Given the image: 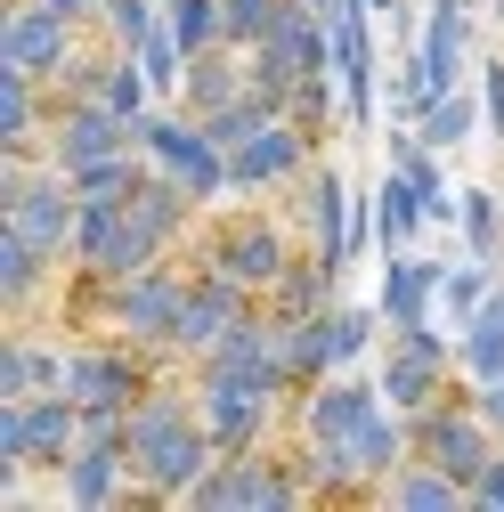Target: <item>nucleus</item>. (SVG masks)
I'll list each match as a JSON object with an SVG mask.
<instances>
[{
	"label": "nucleus",
	"mask_w": 504,
	"mask_h": 512,
	"mask_svg": "<svg viewBox=\"0 0 504 512\" xmlns=\"http://www.w3.org/2000/svg\"><path fill=\"white\" fill-rule=\"evenodd\" d=\"M212 464H220V439L196 415V374L179 382V366H171L155 391L131 407V472H139L147 512L155 504H187V488H196Z\"/></svg>",
	"instance_id": "obj_1"
},
{
	"label": "nucleus",
	"mask_w": 504,
	"mask_h": 512,
	"mask_svg": "<svg viewBox=\"0 0 504 512\" xmlns=\"http://www.w3.org/2000/svg\"><path fill=\"white\" fill-rule=\"evenodd\" d=\"M187 277H196V261H155L139 277H122V285H98L82 277V301L74 317H90L98 334H122V342H139V350H163L171 358V326H179V301H187Z\"/></svg>",
	"instance_id": "obj_2"
},
{
	"label": "nucleus",
	"mask_w": 504,
	"mask_h": 512,
	"mask_svg": "<svg viewBox=\"0 0 504 512\" xmlns=\"http://www.w3.org/2000/svg\"><path fill=\"white\" fill-rule=\"evenodd\" d=\"M82 447V399L74 391H33V399H0V496H25V472H66Z\"/></svg>",
	"instance_id": "obj_3"
},
{
	"label": "nucleus",
	"mask_w": 504,
	"mask_h": 512,
	"mask_svg": "<svg viewBox=\"0 0 504 512\" xmlns=\"http://www.w3.org/2000/svg\"><path fill=\"white\" fill-rule=\"evenodd\" d=\"M187 374H196V415L220 439V456L269 447L277 423L293 415V382H277V374H244V366H187Z\"/></svg>",
	"instance_id": "obj_4"
},
{
	"label": "nucleus",
	"mask_w": 504,
	"mask_h": 512,
	"mask_svg": "<svg viewBox=\"0 0 504 512\" xmlns=\"http://www.w3.org/2000/svg\"><path fill=\"white\" fill-rule=\"evenodd\" d=\"M196 269H220V277H236V285H252V293L269 301L277 277L293 269V236H285V220L261 212V204L220 212V220L196 228Z\"/></svg>",
	"instance_id": "obj_5"
},
{
	"label": "nucleus",
	"mask_w": 504,
	"mask_h": 512,
	"mask_svg": "<svg viewBox=\"0 0 504 512\" xmlns=\"http://www.w3.org/2000/svg\"><path fill=\"white\" fill-rule=\"evenodd\" d=\"M187 504L196 512H301L309 488L293 472V447H236V456H220L196 488H187Z\"/></svg>",
	"instance_id": "obj_6"
},
{
	"label": "nucleus",
	"mask_w": 504,
	"mask_h": 512,
	"mask_svg": "<svg viewBox=\"0 0 504 512\" xmlns=\"http://www.w3.org/2000/svg\"><path fill=\"white\" fill-rule=\"evenodd\" d=\"M171 366L179 358H163V350H139L122 334H90V342H66V391L82 407H139Z\"/></svg>",
	"instance_id": "obj_7"
},
{
	"label": "nucleus",
	"mask_w": 504,
	"mask_h": 512,
	"mask_svg": "<svg viewBox=\"0 0 504 512\" xmlns=\"http://www.w3.org/2000/svg\"><path fill=\"white\" fill-rule=\"evenodd\" d=\"M374 382H383V399L415 423V415H431L439 399L456 391V342L439 334L431 317L423 326H391V350H383V374Z\"/></svg>",
	"instance_id": "obj_8"
},
{
	"label": "nucleus",
	"mask_w": 504,
	"mask_h": 512,
	"mask_svg": "<svg viewBox=\"0 0 504 512\" xmlns=\"http://www.w3.org/2000/svg\"><path fill=\"white\" fill-rule=\"evenodd\" d=\"M269 301L252 293V285H236V277H220V269H196L187 277V301H179V326H171V358L179 366H196V358H212L244 317H261Z\"/></svg>",
	"instance_id": "obj_9"
},
{
	"label": "nucleus",
	"mask_w": 504,
	"mask_h": 512,
	"mask_svg": "<svg viewBox=\"0 0 504 512\" xmlns=\"http://www.w3.org/2000/svg\"><path fill=\"white\" fill-rule=\"evenodd\" d=\"M415 456H431L439 472H456L464 488L488 472V456H496V423L480 415V399L472 391H448L431 415H415Z\"/></svg>",
	"instance_id": "obj_10"
},
{
	"label": "nucleus",
	"mask_w": 504,
	"mask_h": 512,
	"mask_svg": "<svg viewBox=\"0 0 504 512\" xmlns=\"http://www.w3.org/2000/svg\"><path fill=\"white\" fill-rule=\"evenodd\" d=\"M90 41V25H74V17H57L49 0H9L0 9V66H17V74H33L41 90L57 82V66Z\"/></svg>",
	"instance_id": "obj_11"
},
{
	"label": "nucleus",
	"mask_w": 504,
	"mask_h": 512,
	"mask_svg": "<svg viewBox=\"0 0 504 512\" xmlns=\"http://www.w3.org/2000/svg\"><path fill=\"white\" fill-rule=\"evenodd\" d=\"M131 131H139V155L163 163L171 179H187L204 204H212V196H236V187H228V155L204 139V122H196V114H139Z\"/></svg>",
	"instance_id": "obj_12"
},
{
	"label": "nucleus",
	"mask_w": 504,
	"mask_h": 512,
	"mask_svg": "<svg viewBox=\"0 0 504 512\" xmlns=\"http://www.w3.org/2000/svg\"><path fill=\"white\" fill-rule=\"evenodd\" d=\"M383 382H358L350 366L326 374V382H309V391H293V439H318V447H350L374 415H383Z\"/></svg>",
	"instance_id": "obj_13"
},
{
	"label": "nucleus",
	"mask_w": 504,
	"mask_h": 512,
	"mask_svg": "<svg viewBox=\"0 0 504 512\" xmlns=\"http://www.w3.org/2000/svg\"><path fill=\"white\" fill-rule=\"evenodd\" d=\"M131 147H139V131H131V122H122L106 98H74V106H57L49 139H41V163H57V171H90V163L131 155Z\"/></svg>",
	"instance_id": "obj_14"
},
{
	"label": "nucleus",
	"mask_w": 504,
	"mask_h": 512,
	"mask_svg": "<svg viewBox=\"0 0 504 512\" xmlns=\"http://www.w3.org/2000/svg\"><path fill=\"white\" fill-rule=\"evenodd\" d=\"M318 163V139L301 131V122H269L261 139H244L236 155H228V187L236 196H277V187H301V171Z\"/></svg>",
	"instance_id": "obj_15"
},
{
	"label": "nucleus",
	"mask_w": 504,
	"mask_h": 512,
	"mask_svg": "<svg viewBox=\"0 0 504 512\" xmlns=\"http://www.w3.org/2000/svg\"><path fill=\"white\" fill-rule=\"evenodd\" d=\"M57 496L74 512H122L139 504V472H131V439H82L66 472H57Z\"/></svg>",
	"instance_id": "obj_16"
},
{
	"label": "nucleus",
	"mask_w": 504,
	"mask_h": 512,
	"mask_svg": "<svg viewBox=\"0 0 504 512\" xmlns=\"http://www.w3.org/2000/svg\"><path fill=\"white\" fill-rule=\"evenodd\" d=\"M293 212H301V236L326 252V261H342L350 269V187H342V171L318 155L301 171V187H293Z\"/></svg>",
	"instance_id": "obj_17"
},
{
	"label": "nucleus",
	"mask_w": 504,
	"mask_h": 512,
	"mask_svg": "<svg viewBox=\"0 0 504 512\" xmlns=\"http://www.w3.org/2000/svg\"><path fill=\"white\" fill-rule=\"evenodd\" d=\"M366 0H334L326 25H334V74H342V106L350 122H374V41H366Z\"/></svg>",
	"instance_id": "obj_18"
},
{
	"label": "nucleus",
	"mask_w": 504,
	"mask_h": 512,
	"mask_svg": "<svg viewBox=\"0 0 504 512\" xmlns=\"http://www.w3.org/2000/svg\"><path fill=\"white\" fill-rule=\"evenodd\" d=\"M57 277H66V269H57L41 244H25L17 228H0V309H9L17 326H25L33 309H41V293H49Z\"/></svg>",
	"instance_id": "obj_19"
},
{
	"label": "nucleus",
	"mask_w": 504,
	"mask_h": 512,
	"mask_svg": "<svg viewBox=\"0 0 504 512\" xmlns=\"http://www.w3.org/2000/svg\"><path fill=\"white\" fill-rule=\"evenodd\" d=\"M49 122H57V98H49L33 74L0 66V147H17V155H41Z\"/></svg>",
	"instance_id": "obj_20"
},
{
	"label": "nucleus",
	"mask_w": 504,
	"mask_h": 512,
	"mask_svg": "<svg viewBox=\"0 0 504 512\" xmlns=\"http://www.w3.org/2000/svg\"><path fill=\"white\" fill-rule=\"evenodd\" d=\"M374 504H391V512H464L472 488H464L456 472H439L431 456H407L383 488H374Z\"/></svg>",
	"instance_id": "obj_21"
},
{
	"label": "nucleus",
	"mask_w": 504,
	"mask_h": 512,
	"mask_svg": "<svg viewBox=\"0 0 504 512\" xmlns=\"http://www.w3.org/2000/svg\"><path fill=\"white\" fill-rule=\"evenodd\" d=\"M439 277H448V261H423V252H391L383 269V326H423L431 301H439Z\"/></svg>",
	"instance_id": "obj_22"
},
{
	"label": "nucleus",
	"mask_w": 504,
	"mask_h": 512,
	"mask_svg": "<svg viewBox=\"0 0 504 512\" xmlns=\"http://www.w3.org/2000/svg\"><path fill=\"white\" fill-rule=\"evenodd\" d=\"M252 82H244V49H204V57H187V82H179V114H220V106H236Z\"/></svg>",
	"instance_id": "obj_23"
},
{
	"label": "nucleus",
	"mask_w": 504,
	"mask_h": 512,
	"mask_svg": "<svg viewBox=\"0 0 504 512\" xmlns=\"http://www.w3.org/2000/svg\"><path fill=\"white\" fill-rule=\"evenodd\" d=\"M456 374L472 382V391L504 382V293H488L464 326H456Z\"/></svg>",
	"instance_id": "obj_24"
},
{
	"label": "nucleus",
	"mask_w": 504,
	"mask_h": 512,
	"mask_svg": "<svg viewBox=\"0 0 504 512\" xmlns=\"http://www.w3.org/2000/svg\"><path fill=\"white\" fill-rule=\"evenodd\" d=\"M334 285H342V261H326L318 244H301L293 269H285L277 293H269V309H277V317H318V309H334Z\"/></svg>",
	"instance_id": "obj_25"
},
{
	"label": "nucleus",
	"mask_w": 504,
	"mask_h": 512,
	"mask_svg": "<svg viewBox=\"0 0 504 512\" xmlns=\"http://www.w3.org/2000/svg\"><path fill=\"white\" fill-rule=\"evenodd\" d=\"M423 228H431V220H423V187H415L407 171H383V187H374V244H383V252H407Z\"/></svg>",
	"instance_id": "obj_26"
},
{
	"label": "nucleus",
	"mask_w": 504,
	"mask_h": 512,
	"mask_svg": "<svg viewBox=\"0 0 504 512\" xmlns=\"http://www.w3.org/2000/svg\"><path fill=\"white\" fill-rule=\"evenodd\" d=\"M147 171H155V163L131 147V155H106V163H90V171H66V179H74V196H82V204H131Z\"/></svg>",
	"instance_id": "obj_27"
},
{
	"label": "nucleus",
	"mask_w": 504,
	"mask_h": 512,
	"mask_svg": "<svg viewBox=\"0 0 504 512\" xmlns=\"http://www.w3.org/2000/svg\"><path fill=\"white\" fill-rule=\"evenodd\" d=\"M480 122H488V114L472 106V90H448V98H431V114L415 122V139H423L431 155H448V147H464V139L480 131Z\"/></svg>",
	"instance_id": "obj_28"
},
{
	"label": "nucleus",
	"mask_w": 504,
	"mask_h": 512,
	"mask_svg": "<svg viewBox=\"0 0 504 512\" xmlns=\"http://www.w3.org/2000/svg\"><path fill=\"white\" fill-rule=\"evenodd\" d=\"M155 25H163V0H98V17H90V33L106 49H139Z\"/></svg>",
	"instance_id": "obj_29"
},
{
	"label": "nucleus",
	"mask_w": 504,
	"mask_h": 512,
	"mask_svg": "<svg viewBox=\"0 0 504 512\" xmlns=\"http://www.w3.org/2000/svg\"><path fill=\"white\" fill-rule=\"evenodd\" d=\"M269 122H277V106H269V98H252V90H244L236 106H220V114H204V139H212L220 155H236L244 139H261V131H269Z\"/></svg>",
	"instance_id": "obj_30"
},
{
	"label": "nucleus",
	"mask_w": 504,
	"mask_h": 512,
	"mask_svg": "<svg viewBox=\"0 0 504 512\" xmlns=\"http://www.w3.org/2000/svg\"><path fill=\"white\" fill-rule=\"evenodd\" d=\"M472 261H504V204L488 196V187H464V212H456Z\"/></svg>",
	"instance_id": "obj_31"
},
{
	"label": "nucleus",
	"mask_w": 504,
	"mask_h": 512,
	"mask_svg": "<svg viewBox=\"0 0 504 512\" xmlns=\"http://www.w3.org/2000/svg\"><path fill=\"white\" fill-rule=\"evenodd\" d=\"M98 98H106V106H114L122 122H139V114H155V106H147V98H155V82H147V66H139L131 49H114V66H106Z\"/></svg>",
	"instance_id": "obj_32"
},
{
	"label": "nucleus",
	"mask_w": 504,
	"mask_h": 512,
	"mask_svg": "<svg viewBox=\"0 0 504 512\" xmlns=\"http://www.w3.org/2000/svg\"><path fill=\"white\" fill-rule=\"evenodd\" d=\"M163 25L179 33V49L187 57H204V49H220L228 33H220V0H163Z\"/></svg>",
	"instance_id": "obj_33"
},
{
	"label": "nucleus",
	"mask_w": 504,
	"mask_h": 512,
	"mask_svg": "<svg viewBox=\"0 0 504 512\" xmlns=\"http://www.w3.org/2000/svg\"><path fill=\"white\" fill-rule=\"evenodd\" d=\"M334 82H342V74H301V82H293V106H285V122H301L318 147H326V131H334Z\"/></svg>",
	"instance_id": "obj_34"
},
{
	"label": "nucleus",
	"mask_w": 504,
	"mask_h": 512,
	"mask_svg": "<svg viewBox=\"0 0 504 512\" xmlns=\"http://www.w3.org/2000/svg\"><path fill=\"white\" fill-rule=\"evenodd\" d=\"M277 17H285V0H220V33H228V49H261Z\"/></svg>",
	"instance_id": "obj_35"
},
{
	"label": "nucleus",
	"mask_w": 504,
	"mask_h": 512,
	"mask_svg": "<svg viewBox=\"0 0 504 512\" xmlns=\"http://www.w3.org/2000/svg\"><path fill=\"white\" fill-rule=\"evenodd\" d=\"M488 293H496L488 261H472V269H448V277H439V317H448V326H464V317H472Z\"/></svg>",
	"instance_id": "obj_36"
},
{
	"label": "nucleus",
	"mask_w": 504,
	"mask_h": 512,
	"mask_svg": "<svg viewBox=\"0 0 504 512\" xmlns=\"http://www.w3.org/2000/svg\"><path fill=\"white\" fill-rule=\"evenodd\" d=\"M244 82H252V98H269V106L285 114V106H293V82H301V74L285 66L277 49H244Z\"/></svg>",
	"instance_id": "obj_37"
},
{
	"label": "nucleus",
	"mask_w": 504,
	"mask_h": 512,
	"mask_svg": "<svg viewBox=\"0 0 504 512\" xmlns=\"http://www.w3.org/2000/svg\"><path fill=\"white\" fill-rule=\"evenodd\" d=\"M472 512H504V447L488 456V472L472 480Z\"/></svg>",
	"instance_id": "obj_38"
},
{
	"label": "nucleus",
	"mask_w": 504,
	"mask_h": 512,
	"mask_svg": "<svg viewBox=\"0 0 504 512\" xmlns=\"http://www.w3.org/2000/svg\"><path fill=\"white\" fill-rule=\"evenodd\" d=\"M472 399H480V415H488V423L504 431V382H488V391H472Z\"/></svg>",
	"instance_id": "obj_39"
},
{
	"label": "nucleus",
	"mask_w": 504,
	"mask_h": 512,
	"mask_svg": "<svg viewBox=\"0 0 504 512\" xmlns=\"http://www.w3.org/2000/svg\"><path fill=\"white\" fill-rule=\"evenodd\" d=\"M366 9H374V17H407V0H366Z\"/></svg>",
	"instance_id": "obj_40"
},
{
	"label": "nucleus",
	"mask_w": 504,
	"mask_h": 512,
	"mask_svg": "<svg viewBox=\"0 0 504 512\" xmlns=\"http://www.w3.org/2000/svg\"><path fill=\"white\" fill-rule=\"evenodd\" d=\"M301 9H334V0H301Z\"/></svg>",
	"instance_id": "obj_41"
},
{
	"label": "nucleus",
	"mask_w": 504,
	"mask_h": 512,
	"mask_svg": "<svg viewBox=\"0 0 504 512\" xmlns=\"http://www.w3.org/2000/svg\"><path fill=\"white\" fill-rule=\"evenodd\" d=\"M496 25H504V0H496Z\"/></svg>",
	"instance_id": "obj_42"
}]
</instances>
